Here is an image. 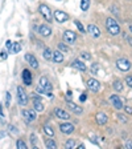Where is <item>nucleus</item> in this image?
<instances>
[{
	"mask_svg": "<svg viewBox=\"0 0 132 149\" xmlns=\"http://www.w3.org/2000/svg\"><path fill=\"white\" fill-rule=\"evenodd\" d=\"M52 91H53V85H52V83L49 81V79L46 77V76L40 77L38 87H37V92H38V93H44V95H46L48 97H52L53 96Z\"/></svg>",
	"mask_w": 132,
	"mask_h": 149,
	"instance_id": "nucleus-1",
	"label": "nucleus"
},
{
	"mask_svg": "<svg viewBox=\"0 0 132 149\" xmlns=\"http://www.w3.org/2000/svg\"><path fill=\"white\" fill-rule=\"evenodd\" d=\"M106 28H107L108 33L112 35V36H116V35H119L120 31H122V29H120L119 23H118L115 19H112V17L106 19Z\"/></svg>",
	"mask_w": 132,
	"mask_h": 149,
	"instance_id": "nucleus-2",
	"label": "nucleus"
},
{
	"mask_svg": "<svg viewBox=\"0 0 132 149\" xmlns=\"http://www.w3.org/2000/svg\"><path fill=\"white\" fill-rule=\"evenodd\" d=\"M38 11H40V13L42 15V17L45 19L46 22H49V23L53 22L52 9H50L49 7L46 6V4H40V7H38Z\"/></svg>",
	"mask_w": 132,
	"mask_h": 149,
	"instance_id": "nucleus-3",
	"label": "nucleus"
},
{
	"mask_svg": "<svg viewBox=\"0 0 132 149\" xmlns=\"http://www.w3.org/2000/svg\"><path fill=\"white\" fill-rule=\"evenodd\" d=\"M116 67L120 69V71H123V72H127L131 69V63H129V60L127 59H118L116 60Z\"/></svg>",
	"mask_w": 132,
	"mask_h": 149,
	"instance_id": "nucleus-4",
	"label": "nucleus"
},
{
	"mask_svg": "<svg viewBox=\"0 0 132 149\" xmlns=\"http://www.w3.org/2000/svg\"><path fill=\"white\" fill-rule=\"evenodd\" d=\"M17 100L20 105H27L28 96H27V93H25L24 88H21V87H17Z\"/></svg>",
	"mask_w": 132,
	"mask_h": 149,
	"instance_id": "nucleus-5",
	"label": "nucleus"
},
{
	"mask_svg": "<svg viewBox=\"0 0 132 149\" xmlns=\"http://www.w3.org/2000/svg\"><path fill=\"white\" fill-rule=\"evenodd\" d=\"M54 20L58 23H65L69 20V15L66 12H62V11L57 9V11H54Z\"/></svg>",
	"mask_w": 132,
	"mask_h": 149,
	"instance_id": "nucleus-6",
	"label": "nucleus"
},
{
	"mask_svg": "<svg viewBox=\"0 0 132 149\" xmlns=\"http://www.w3.org/2000/svg\"><path fill=\"white\" fill-rule=\"evenodd\" d=\"M64 40L69 44H74L77 40V35L74 33L73 31H65L64 32Z\"/></svg>",
	"mask_w": 132,
	"mask_h": 149,
	"instance_id": "nucleus-7",
	"label": "nucleus"
},
{
	"mask_svg": "<svg viewBox=\"0 0 132 149\" xmlns=\"http://www.w3.org/2000/svg\"><path fill=\"white\" fill-rule=\"evenodd\" d=\"M87 88H89L90 91H92V92H98L99 88H101V84H99V81L95 80V79H89V80H87Z\"/></svg>",
	"mask_w": 132,
	"mask_h": 149,
	"instance_id": "nucleus-8",
	"label": "nucleus"
},
{
	"mask_svg": "<svg viewBox=\"0 0 132 149\" xmlns=\"http://www.w3.org/2000/svg\"><path fill=\"white\" fill-rule=\"evenodd\" d=\"M54 115L57 118H61V120H69V118H70V115H69L66 111H64L62 108H55Z\"/></svg>",
	"mask_w": 132,
	"mask_h": 149,
	"instance_id": "nucleus-9",
	"label": "nucleus"
},
{
	"mask_svg": "<svg viewBox=\"0 0 132 149\" xmlns=\"http://www.w3.org/2000/svg\"><path fill=\"white\" fill-rule=\"evenodd\" d=\"M110 101H111V104L114 105V108H116V109L123 108V102H122V100H120V97L118 96V95H111Z\"/></svg>",
	"mask_w": 132,
	"mask_h": 149,
	"instance_id": "nucleus-10",
	"label": "nucleus"
},
{
	"mask_svg": "<svg viewBox=\"0 0 132 149\" xmlns=\"http://www.w3.org/2000/svg\"><path fill=\"white\" fill-rule=\"evenodd\" d=\"M60 130H61L62 133L65 134H70L74 132V125L70 124V123H65V124H61L60 125Z\"/></svg>",
	"mask_w": 132,
	"mask_h": 149,
	"instance_id": "nucleus-11",
	"label": "nucleus"
},
{
	"mask_svg": "<svg viewBox=\"0 0 132 149\" xmlns=\"http://www.w3.org/2000/svg\"><path fill=\"white\" fill-rule=\"evenodd\" d=\"M25 60H27L28 61V64L31 65L32 68H38V61H37V59L36 57H34L33 55H31V53H27V55H25Z\"/></svg>",
	"mask_w": 132,
	"mask_h": 149,
	"instance_id": "nucleus-12",
	"label": "nucleus"
},
{
	"mask_svg": "<svg viewBox=\"0 0 132 149\" xmlns=\"http://www.w3.org/2000/svg\"><path fill=\"white\" fill-rule=\"evenodd\" d=\"M87 32H89L92 37H95V39H98V37L101 36V31H99V28L96 27V25H94V24H90L89 27H87Z\"/></svg>",
	"mask_w": 132,
	"mask_h": 149,
	"instance_id": "nucleus-13",
	"label": "nucleus"
},
{
	"mask_svg": "<svg viewBox=\"0 0 132 149\" xmlns=\"http://www.w3.org/2000/svg\"><path fill=\"white\" fill-rule=\"evenodd\" d=\"M21 77H23V83L25 84V85H31L32 84V73L28 69H24L21 73Z\"/></svg>",
	"mask_w": 132,
	"mask_h": 149,
	"instance_id": "nucleus-14",
	"label": "nucleus"
},
{
	"mask_svg": "<svg viewBox=\"0 0 132 149\" xmlns=\"http://www.w3.org/2000/svg\"><path fill=\"white\" fill-rule=\"evenodd\" d=\"M23 116H24V118L29 123V121H34L36 120V113H34V111H28V109H24L23 111Z\"/></svg>",
	"mask_w": 132,
	"mask_h": 149,
	"instance_id": "nucleus-15",
	"label": "nucleus"
},
{
	"mask_svg": "<svg viewBox=\"0 0 132 149\" xmlns=\"http://www.w3.org/2000/svg\"><path fill=\"white\" fill-rule=\"evenodd\" d=\"M38 32H40V35L48 37V36H50V35H52V28L48 27V25H45V24H42V25H40V27H38Z\"/></svg>",
	"mask_w": 132,
	"mask_h": 149,
	"instance_id": "nucleus-16",
	"label": "nucleus"
},
{
	"mask_svg": "<svg viewBox=\"0 0 132 149\" xmlns=\"http://www.w3.org/2000/svg\"><path fill=\"white\" fill-rule=\"evenodd\" d=\"M66 105H68V108L70 109V111H73L74 113H77V115H81V113L83 112V109L81 108V107H78L77 104H74V102H71L70 100L68 101V104H66Z\"/></svg>",
	"mask_w": 132,
	"mask_h": 149,
	"instance_id": "nucleus-17",
	"label": "nucleus"
},
{
	"mask_svg": "<svg viewBox=\"0 0 132 149\" xmlns=\"http://www.w3.org/2000/svg\"><path fill=\"white\" fill-rule=\"evenodd\" d=\"M95 118H96V123H98L99 125H105L106 123H107V120H108L107 115H106V113H102V112H99V113H96Z\"/></svg>",
	"mask_w": 132,
	"mask_h": 149,
	"instance_id": "nucleus-18",
	"label": "nucleus"
},
{
	"mask_svg": "<svg viewBox=\"0 0 132 149\" xmlns=\"http://www.w3.org/2000/svg\"><path fill=\"white\" fill-rule=\"evenodd\" d=\"M53 61L54 63H62L64 61V55L61 51H53Z\"/></svg>",
	"mask_w": 132,
	"mask_h": 149,
	"instance_id": "nucleus-19",
	"label": "nucleus"
},
{
	"mask_svg": "<svg viewBox=\"0 0 132 149\" xmlns=\"http://www.w3.org/2000/svg\"><path fill=\"white\" fill-rule=\"evenodd\" d=\"M33 109L37 112H42L44 111V104L40 99H34L33 100Z\"/></svg>",
	"mask_w": 132,
	"mask_h": 149,
	"instance_id": "nucleus-20",
	"label": "nucleus"
},
{
	"mask_svg": "<svg viewBox=\"0 0 132 149\" xmlns=\"http://www.w3.org/2000/svg\"><path fill=\"white\" fill-rule=\"evenodd\" d=\"M74 67V68H78L79 71H82V72H86V65H85V63H82L81 60H74L73 61V64H71Z\"/></svg>",
	"mask_w": 132,
	"mask_h": 149,
	"instance_id": "nucleus-21",
	"label": "nucleus"
},
{
	"mask_svg": "<svg viewBox=\"0 0 132 149\" xmlns=\"http://www.w3.org/2000/svg\"><path fill=\"white\" fill-rule=\"evenodd\" d=\"M44 59L45 60H53V52L49 48H45L44 49Z\"/></svg>",
	"mask_w": 132,
	"mask_h": 149,
	"instance_id": "nucleus-22",
	"label": "nucleus"
},
{
	"mask_svg": "<svg viewBox=\"0 0 132 149\" xmlns=\"http://www.w3.org/2000/svg\"><path fill=\"white\" fill-rule=\"evenodd\" d=\"M112 87H114V89L116 91V92H122V91H123V84H122V81H120V80L114 81Z\"/></svg>",
	"mask_w": 132,
	"mask_h": 149,
	"instance_id": "nucleus-23",
	"label": "nucleus"
},
{
	"mask_svg": "<svg viewBox=\"0 0 132 149\" xmlns=\"http://www.w3.org/2000/svg\"><path fill=\"white\" fill-rule=\"evenodd\" d=\"M45 145H46V148H49V149H54V148H57V144H55V141L53 139H48L45 141Z\"/></svg>",
	"mask_w": 132,
	"mask_h": 149,
	"instance_id": "nucleus-24",
	"label": "nucleus"
},
{
	"mask_svg": "<svg viewBox=\"0 0 132 149\" xmlns=\"http://www.w3.org/2000/svg\"><path fill=\"white\" fill-rule=\"evenodd\" d=\"M44 132H45V133L48 134L49 137L54 136V130H53V128L50 127V125H45V127H44Z\"/></svg>",
	"mask_w": 132,
	"mask_h": 149,
	"instance_id": "nucleus-25",
	"label": "nucleus"
},
{
	"mask_svg": "<svg viewBox=\"0 0 132 149\" xmlns=\"http://www.w3.org/2000/svg\"><path fill=\"white\" fill-rule=\"evenodd\" d=\"M75 145H77V143H75V140H68L66 143H65V148L66 149H73L75 148Z\"/></svg>",
	"mask_w": 132,
	"mask_h": 149,
	"instance_id": "nucleus-26",
	"label": "nucleus"
},
{
	"mask_svg": "<svg viewBox=\"0 0 132 149\" xmlns=\"http://www.w3.org/2000/svg\"><path fill=\"white\" fill-rule=\"evenodd\" d=\"M58 49L61 51V52H66V53H69V52H71V49L69 48L66 44H64V43H60L58 44Z\"/></svg>",
	"mask_w": 132,
	"mask_h": 149,
	"instance_id": "nucleus-27",
	"label": "nucleus"
},
{
	"mask_svg": "<svg viewBox=\"0 0 132 149\" xmlns=\"http://www.w3.org/2000/svg\"><path fill=\"white\" fill-rule=\"evenodd\" d=\"M20 51H21V45H20V43L15 41V43H13V45H12V51H11V52H12V53H18Z\"/></svg>",
	"mask_w": 132,
	"mask_h": 149,
	"instance_id": "nucleus-28",
	"label": "nucleus"
},
{
	"mask_svg": "<svg viewBox=\"0 0 132 149\" xmlns=\"http://www.w3.org/2000/svg\"><path fill=\"white\" fill-rule=\"evenodd\" d=\"M90 7V0H82L81 1V9L82 11H87Z\"/></svg>",
	"mask_w": 132,
	"mask_h": 149,
	"instance_id": "nucleus-29",
	"label": "nucleus"
},
{
	"mask_svg": "<svg viewBox=\"0 0 132 149\" xmlns=\"http://www.w3.org/2000/svg\"><path fill=\"white\" fill-rule=\"evenodd\" d=\"M74 24L77 25V28H78V31H79V32H82V33L87 32V29H85V27L82 25V23H81V22H78V20H74Z\"/></svg>",
	"mask_w": 132,
	"mask_h": 149,
	"instance_id": "nucleus-30",
	"label": "nucleus"
},
{
	"mask_svg": "<svg viewBox=\"0 0 132 149\" xmlns=\"http://www.w3.org/2000/svg\"><path fill=\"white\" fill-rule=\"evenodd\" d=\"M18 149H27V144L23 141V140H17V143H16Z\"/></svg>",
	"mask_w": 132,
	"mask_h": 149,
	"instance_id": "nucleus-31",
	"label": "nucleus"
},
{
	"mask_svg": "<svg viewBox=\"0 0 132 149\" xmlns=\"http://www.w3.org/2000/svg\"><path fill=\"white\" fill-rule=\"evenodd\" d=\"M81 57H82V59H85V60H90V59H91V55H90L89 52H85V51H83V52L81 53Z\"/></svg>",
	"mask_w": 132,
	"mask_h": 149,
	"instance_id": "nucleus-32",
	"label": "nucleus"
},
{
	"mask_svg": "<svg viewBox=\"0 0 132 149\" xmlns=\"http://www.w3.org/2000/svg\"><path fill=\"white\" fill-rule=\"evenodd\" d=\"M11 100H12V97H11V93L7 92V93H5V102H7V107L11 105Z\"/></svg>",
	"mask_w": 132,
	"mask_h": 149,
	"instance_id": "nucleus-33",
	"label": "nucleus"
},
{
	"mask_svg": "<svg viewBox=\"0 0 132 149\" xmlns=\"http://www.w3.org/2000/svg\"><path fill=\"white\" fill-rule=\"evenodd\" d=\"M126 83H127V85H128L129 88H132V74H129V76H127L126 77Z\"/></svg>",
	"mask_w": 132,
	"mask_h": 149,
	"instance_id": "nucleus-34",
	"label": "nucleus"
},
{
	"mask_svg": "<svg viewBox=\"0 0 132 149\" xmlns=\"http://www.w3.org/2000/svg\"><path fill=\"white\" fill-rule=\"evenodd\" d=\"M12 45H13V43H12L11 40H7V41H5V47H7V49H8L9 52L12 51Z\"/></svg>",
	"mask_w": 132,
	"mask_h": 149,
	"instance_id": "nucleus-35",
	"label": "nucleus"
},
{
	"mask_svg": "<svg viewBox=\"0 0 132 149\" xmlns=\"http://www.w3.org/2000/svg\"><path fill=\"white\" fill-rule=\"evenodd\" d=\"M118 118H119L122 123H127V117L124 115H122V113H119V115H118Z\"/></svg>",
	"mask_w": 132,
	"mask_h": 149,
	"instance_id": "nucleus-36",
	"label": "nucleus"
},
{
	"mask_svg": "<svg viewBox=\"0 0 132 149\" xmlns=\"http://www.w3.org/2000/svg\"><path fill=\"white\" fill-rule=\"evenodd\" d=\"M86 99H87V95H86V93H82V95H81V97H79V101L83 102V101H86Z\"/></svg>",
	"mask_w": 132,
	"mask_h": 149,
	"instance_id": "nucleus-37",
	"label": "nucleus"
},
{
	"mask_svg": "<svg viewBox=\"0 0 132 149\" xmlns=\"http://www.w3.org/2000/svg\"><path fill=\"white\" fill-rule=\"evenodd\" d=\"M124 39H126V40L128 41V43L132 45V36H128V35H127V33H124Z\"/></svg>",
	"mask_w": 132,
	"mask_h": 149,
	"instance_id": "nucleus-38",
	"label": "nucleus"
},
{
	"mask_svg": "<svg viewBox=\"0 0 132 149\" xmlns=\"http://www.w3.org/2000/svg\"><path fill=\"white\" fill-rule=\"evenodd\" d=\"M124 111H126V113H128V115H132V108L131 107H126Z\"/></svg>",
	"mask_w": 132,
	"mask_h": 149,
	"instance_id": "nucleus-39",
	"label": "nucleus"
},
{
	"mask_svg": "<svg viewBox=\"0 0 132 149\" xmlns=\"http://www.w3.org/2000/svg\"><path fill=\"white\" fill-rule=\"evenodd\" d=\"M66 100H71V91H68V92H66Z\"/></svg>",
	"mask_w": 132,
	"mask_h": 149,
	"instance_id": "nucleus-40",
	"label": "nucleus"
},
{
	"mask_svg": "<svg viewBox=\"0 0 132 149\" xmlns=\"http://www.w3.org/2000/svg\"><path fill=\"white\" fill-rule=\"evenodd\" d=\"M126 148L132 149V141H126Z\"/></svg>",
	"mask_w": 132,
	"mask_h": 149,
	"instance_id": "nucleus-41",
	"label": "nucleus"
},
{
	"mask_svg": "<svg viewBox=\"0 0 132 149\" xmlns=\"http://www.w3.org/2000/svg\"><path fill=\"white\" fill-rule=\"evenodd\" d=\"M96 69H98V64H94V65L91 67V71H92V72H96Z\"/></svg>",
	"mask_w": 132,
	"mask_h": 149,
	"instance_id": "nucleus-42",
	"label": "nucleus"
},
{
	"mask_svg": "<svg viewBox=\"0 0 132 149\" xmlns=\"http://www.w3.org/2000/svg\"><path fill=\"white\" fill-rule=\"evenodd\" d=\"M31 143L36 144V136H34V134H32V136H31Z\"/></svg>",
	"mask_w": 132,
	"mask_h": 149,
	"instance_id": "nucleus-43",
	"label": "nucleus"
},
{
	"mask_svg": "<svg viewBox=\"0 0 132 149\" xmlns=\"http://www.w3.org/2000/svg\"><path fill=\"white\" fill-rule=\"evenodd\" d=\"M1 59H3V60L7 59V53L5 52H1Z\"/></svg>",
	"mask_w": 132,
	"mask_h": 149,
	"instance_id": "nucleus-44",
	"label": "nucleus"
},
{
	"mask_svg": "<svg viewBox=\"0 0 132 149\" xmlns=\"http://www.w3.org/2000/svg\"><path fill=\"white\" fill-rule=\"evenodd\" d=\"M3 136H4V133L1 132V133H0V139H3Z\"/></svg>",
	"mask_w": 132,
	"mask_h": 149,
	"instance_id": "nucleus-45",
	"label": "nucleus"
},
{
	"mask_svg": "<svg viewBox=\"0 0 132 149\" xmlns=\"http://www.w3.org/2000/svg\"><path fill=\"white\" fill-rule=\"evenodd\" d=\"M129 31H131V33H132V24L129 25Z\"/></svg>",
	"mask_w": 132,
	"mask_h": 149,
	"instance_id": "nucleus-46",
	"label": "nucleus"
}]
</instances>
